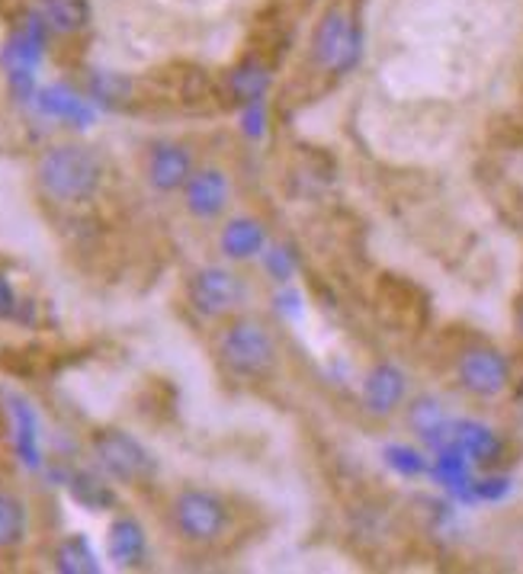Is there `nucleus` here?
Segmentation results:
<instances>
[{
  "instance_id": "1",
  "label": "nucleus",
  "mask_w": 523,
  "mask_h": 574,
  "mask_svg": "<svg viewBox=\"0 0 523 574\" xmlns=\"http://www.w3.org/2000/svg\"><path fill=\"white\" fill-rule=\"evenodd\" d=\"M36 177L49 200L88 202L100 190L103 164L84 144H56L42 154Z\"/></svg>"
},
{
  "instance_id": "2",
  "label": "nucleus",
  "mask_w": 523,
  "mask_h": 574,
  "mask_svg": "<svg viewBox=\"0 0 523 574\" xmlns=\"http://www.w3.org/2000/svg\"><path fill=\"white\" fill-rule=\"evenodd\" d=\"M90 446H93V456L100 462V469L122 485H142L154 475L151 453L132 433L103 427L90 436Z\"/></svg>"
},
{
  "instance_id": "3",
  "label": "nucleus",
  "mask_w": 523,
  "mask_h": 574,
  "mask_svg": "<svg viewBox=\"0 0 523 574\" xmlns=\"http://www.w3.org/2000/svg\"><path fill=\"white\" fill-rule=\"evenodd\" d=\"M222 363L241 379H263L276 363V346L261 321L241 318L222 338Z\"/></svg>"
},
{
  "instance_id": "4",
  "label": "nucleus",
  "mask_w": 523,
  "mask_h": 574,
  "mask_svg": "<svg viewBox=\"0 0 523 574\" xmlns=\"http://www.w3.org/2000/svg\"><path fill=\"white\" fill-rule=\"evenodd\" d=\"M360 27L344 10H331L321 17L319 29L312 36V56L315 64L328 74H348L350 68L360 61Z\"/></svg>"
},
{
  "instance_id": "5",
  "label": "nucleus",
  "mask_w": 523,
  "mask_h": 574,
  "mask_svg": "<svg viewBox=\"0 0 523 574\" xmlns=\"http://www.w3.org/2000/svg\"><path fill=\"white\" fill-rule=\"evenodd\" d=\"M174 526L190 543H212L229 526V504L212 491H180L174 501Z\"/></svg>"
},
{
  "instance_id": "6",
  "label": "nucleus",
  "mask_w": 523,
  "mask_h": 574,
  "mask_svg": "<svg viewBox=\"0 0 523 574\" xmlns=\"http://www.w3.org/2000/svg\"><path fill=\"white\" fill-rule=\"evenodd\" d=\"M46 23L42 17H32L23 27L17 29L3 49V64H7V74H10V84L20 97L32 93V74L42 61L46 52Z\"/></svg>"
},
{
  "instance_id": "7",
  "label": "nucleus",
  "mask_w": 523,
  "mask_h": 574,
  "mask_svg": "<svg viewBox=\"0 0 523 574\" xmlns=\"http://www.w3.org/2000/svg\"><path fill=\"white\" fill-rule=\"evenodd\" d=\"M456 375H460V385L465 392H472L479 399L501 395L511 382L507 360L494 346H469L456 363Z\"/></svg>"
},
{
  "instance_id": "8",
  "label": "nucleus",
  "mask_w": 523,
  "mask_h": 574,
  "mask_svg": "<svg viewBox=\"0 0 523 574\" xmlns=\"http://www.w3.org/2000/svg\"><path fill=\"white\" fill-rule=\"evenodd\" d=\"M241 292H244L241 280L232 270H222V266H205L190 280V299H193L197 312L209 318L229 315L241 302Z\"/></svg>"
},
{
  "instance_id": "9",
  "label": "nucleus",
  "mask_w": 523,
  "mask_h": 574,
  "mask_svg": "<svg viewBox=\"0 0 523 574\" xmlns=\"http://www.w3.org/2000/svg\"><path fill=\"white\" fill-rule=\"evenodd\" d=\"M193 173V158L183 144L174 142H158L148 154V180L154 190L161 193H174L183 190L187 180Z\"/></svg>"
},
{
  "instance_id": "10",
  "label": "nucleus",
  "mask_w": 523,
  "mask_h": 574,
  "mask_svg": "<svg viewBox=\"0 0 523 574\" xmlns=\"http://www.w3.org/2000/svg\"><path fill=\"white\" fill-rule=\"evenodd\" d=\"M36 103H39V110L46 115H52L59 122H68L74 129H88V125H93V115H97L93 107H90L78 90H71V87L64 84L42 87L36 93Z\"/></svg>"
},
{
  "instance_id": "11",
  "label": "nucleus",
  "mask_w": 523,
  "mask_h": 574,
  "mask_svg": "<svg viewBox=\"0 0 523 574\" xmlns=\"http://www.w3.org/2000/svg\"><path fill=\"white\" fill-rule=\"evenodd\" d=\"M183 193H187V209H190L193 215L212 219V215H219V212L225 209V202H229V180H225V173L219 171H197L190 173Z\"/></svg>"
},
{
  "instance_id": "12",
  "label": "nucleus",
  "mask_w": 523,
  "mask_h": 574,
  "mask_svg": "<svg viewBox=\"0 0 523 574\" xmlns=\"http://www.w3.org/2000/svg\"><path fill=\"white\" fill-rule=\"evenodd\" d=\"M402 399H405V375L399 373L395 366H389V363H379L363 382V404L373 414L385 417L402 404Z\"/></svg>"
},
{
  "instance_id": "13",
  "label": "nucleus",
  "mask_w": 523,
  "mask_h": 574,
  "mask_svg": "<svg viewBox=\"0 0 523 574\" xmlns=\"http://www.w3.org/2000/svg\"><path fill=\"white\" fill-rule=\"evenodd\" d=\"M107 552L110 558L117 562L119 568H135L145 562L148 540L142 523L132 517H119L110 523V533H107Z\"/></svg>"
},
{
  "instance_id": "14",
  "label": "nucleus",
  "mask_w": 523,
  "mask_h": 574,
  "mask_svg": "<svg viewBox=\"0 0 523 574\" xmlns=\"http://www.w3.org/2000/svg\"><path fill=\"white\" fill-rule=\"evenodd\" d=\"M7 404H10V417H13V446H17V456L27 462L30 469H36L39 460H42V453H39V417H36L30 402L20 399V395H10Z\"/></svg>"
},
{
  "instance_id": "15",
  "label": "nucleus",
  "mask_w": 523,
  "mask_h": 574,
  "mask_svg": "<svg viewBox=\"0 0 523 574\" xmlns=\"http://www.w3.org/2000/svg\"><path fill=\"white\" fill-rule=\"evenodd\" d=\"M450 443L463 453L465 460L472 462H494L501 453V443L489 427L475 424V421H463L450 427Z\"/></svg>"
},
{
  "instance_id": "16",
  "label": "nucleus",
  "mask_w": 523,
  "mask_h": 574,
  "mask_svg": "<svg viewBox=\"0 0 523 574\" xmlns=\"http://www.w3.org/2000/svg\"><path fill=\"white\" fill-rule=\"evenodd\" d=\"M39 17L42 23L56 32H81L88 27V0H39Z\"/></svg>"
},
{
  "instance_id": "17",
  "label": "nucleus",
  "mask_w": 523,
  "mask_h": 574,
  "mask_svg": "<svg viewBox=\"0 0 523 574\" xmlns=\"http://www.w3.org/2000/svg\"><path fill=\"white\" fill-rule=\"evenodd\" d=\"M263 248V225L254 219H234L222 231V251L225 258L248 260L261 254Z\"/></svg>"
},
{
  "instance_id": "18",
  "label": "nucleus",
  "mask_w": 523,
  "mask_h": 574,
  "mask_svg": "<svg viewBox=\"0 0 523 574\" xmlns=\"http://www.w3.org/2000/svg\"><path fill=\"white\" fill-rule=\"evenodd\" d=\"M408 424L414 427L418 436H424L428 443H446L450 440V421L443 414V407L434 399H418L408 411Z\"/></svg>"
},
{
  "instance_id": "19",
  "label": "nucleus",
  "mask_w": 523,
  "mask_h": 574,
  "mask_svg": "<svg viewBox=\"0 0 523 574\" xmlns=\"http://www.w3.org/2000/svg\"><path fill=\"white\" fill-rule=\"evenodd\" d=\"M27 526H30L27 504L17 494L0 491V548L20 546L27 540Z\"/></svg>"
},
{
  "instance_id": "20",
  "label": "nucleus",
  "mask_w": 523,
  "mask_h": 574,
  "mask_svg": "<svg viewBox=\"0 0 523 574\" xmlns=\"http://www.w3.org/2000/svg\"><path fill=\"white\" fill-rule=\"evenodd\" d=\"M56 568L64 574H97L100 572V562H97V552L88 543V536L74 533L68 540H61L56 548Z\"/></svg>"
},
{
  "instance_id": "21",
  "label": "nucleus",
  "mask_w": 523,
  "mask_h": 574,
  "mask_svg": "<svg viewBox=\"0 0 523 574\" xmlns=\"http://www.w3.org/2000/svg\"><path fill=\"white\" fill-rule=\"evenodd\" d=\"M68 491H71V497L84 507V511H110L113 507V489L100 479V475H93V472H74L71 475V482H68Z\"/></svg>"
},
{
  "instance_id": "22",
  "label": "nucleus",
  "mask_w": 523,
  "mask_h": 574,
  "mask_svg": "<svg viewBox=\"0 0 523 574\" xmlns=\"http://www.w3.org/2000/svg\"><path fill=\"white\" fill-rule=\"evenodd\" d=\"M266 68L258 61H244L241 68H234L232 78H229V90L238 103H251V100H263V90H266Z\"/></svg>"
},
{
  "instance_id": "23",
  "label": "nucleus",
  "mask_w": 523,
  "mask_h": 574,
  "mask_svg": "<svg viewBox=\"0 0 523 574\" xmlns=\"http://www.w3.org/2000/svg\"><path fill=\"white\" fill-rule=\"evenodd\" d=\"M385 460H389V465H392L395 472H402V475H421V472L428 469L424 456L414 453V450H408V446H389V450H385Z\"/></svg>"
},
{
  "instance_id": "24",
  "label": "nucleus",
  "mask_w": 523,
  "mask_h": 574,
  "mask_svg": "<svg viewBox=\"0 0 523 574\" xmlns=\"http://www.w3.org/2000/svg\"><path fill=\"white\" fill-rule=\"evenodd\" d=\"M241 129H244V132H248L251 139H261L263 129H266V113H263L261 100H251V103H244Z\"/></svg>"
},
{
  "instance_id": "25",
  "label": "nucleus",
  "mask_w": 523,
  "mask_h": 574,
  "mask_svg": "<svg viewBox=\"0 0 523 574\" xmlns=\"http://www.w3.org/2000/svg\"><path fill=\"white\" fill-rule=\"evenodd\" d=\"M266 270H270L276 280H290V273H292L290 254H286V251H280V248H276V251H270V254H266Z\"/></svg>"
},
{
  "instance_id": "26",
  "label": "nucleus",
  "mask_w": 523,
  "mask_h": 574,
  "mask_svg": "<svg viewBox=\"0 0 523 574\" xmlns=\"http://www.w3.org/2000/svg\"><path fill=\"white\" fill-rule=\"evenodd\" d=\"M17 309H20V299H17L13 286H10V280L0 273V318H13Z\"/></svg>"
},
{
  "instance_id": "27",
  "label": "nucleus",
  "mask_w": 523,
  "mask_h": 574,
  "mask_svg": "<svg viewBox=\"0 0 523 574\" xmlns=\"http://www.w3.org/2000/svg\"><path fill=\"white\" fill-rule=\"evenodd\" d=\"M517 321H521V331H523V305H521V318H517Z\"/></svg>"
}]
</instances>
